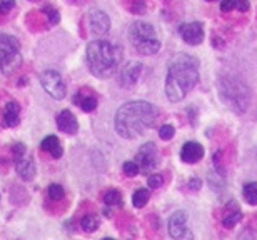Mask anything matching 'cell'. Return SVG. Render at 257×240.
<instances>
[{"label": "cell", "instance_id": "1", "mask_svg": "<svg viewBox=\"0 0 257 240\" xmlns=\"http://www.w3.org/2000/svg\"><path fill=\"white\" fill-rule=\"evenodd\" d=\"M199 82V60L194 55L177 54L167 63L165 95L171 102H180Z\"/></svg>", "mask_w": 257, "mask_h": 240}, {"label": "cell", "instance_id": "2", "mask_svg": "<svg viewBox=\"0 0 257 240\" xmlns=\"http://www.w3.org/2000/svg\"><path fill=\"white\" fill-rule=\"evenodd\" d=\"M157 108L144 100L127 102L115 114V130L124 138H135L156 125Z\"/></svg>", "mask_w": 257, "mask_h": 240}, {"label": "cell", "instance_id": "3", "mask_svg": "<svg viewBox=\"0 0 257 240\" xmlns=\"http://www.w3.org/2000/svg\"><path fill=\"white\" fill-rule=\"evenodd\" d=\"M122 47L109 42V40H94L87 47L89 69L99 78L112 77L122 62Z\"/></svg>", "mask_w": 257, "mask_h": 240}, {"label": "cell", "instance_id": "4", "mask_svg": "<svg viewBox=\"0 0 257 240\" xmlns=\"http://www.w3.org/2000/svg\"><path fill=\"white\" fill-rule=\"evenodd\" d=\"M128 39L139 54L156 55L161 50V40L156 29L147 22H134L128 29Z\"/></svg>", "mask_w": 257, "mask_h": 240}, {"label": "cell", "instance_id": "5", "mask_svg": "<svg viewBox=\"0 0 257 240\" xmlns=\"http://www.w3.org/2000/svg\"><path fill=\"white\" fill-rule=\"evenodd\" d=\"M22 62L20 45L12 35H0V72L12 74Z\"/></svg>", "mask_w": 257, "mask_h": 240}, {"label": "cell", "instance_id": "6", "mask_svg": "<svg viewBox=\"0 0 257 240\" xmlns=\"http://www.w3.org/2000/svg\"><path fill=\"white\" fill-rule=\"evenodd\" d=\"M219 87H221V95L224 97L225 102H227L234 110L244 112L245 105H247L249 92L241 82H234V80H229V78H224V80H222L221 78Z\"/></svg>", "mask_w": 257, "mask_h": 240}, {"label": "cell", "instance_id": "7", "mask_svg": "<svg viewBox=\"0 0 257 240\" xmlns=\"http://www.w3.org/2000/svg\"><path fill=\"white\" fill-rule=\"evenodd\" d=\"M40 84L45 92L55 100H62L67 93V87L62 80V75L57 70H45L40 75Z\"/></svg>", "mask_w": 257, "mask_h": 240}, {"label": "cell", "instance_id": "8", "mask_svg": "<svg viewBox=\"0 0 257 240\" xmlns=\"http://www.w3.org/2000/svg\"><path fill=\"white\" fill-rule=\"evenodd\" d=\"M169 235L176 240H192L194 234L187 228V213L184 210L172 213L169 219Z\"/></svg>", "mask_w": 257, "mask_h": 240}, {"label": "cell", "instance_id": "9", "mask_svg": "<svg viewBox=\"0 0 257 240\" xmlns=\"http://www.w3.org/2000/svg\"><path fill=\"white\" fill-rule=\"evenodd\" d=\"M134 162L139 165V168H141L142 172L154 170L159 165V152H157L156 144L147 142L145 145H142V149L139 150L137 155H135Z\"/></svg>", "mask_w": 257, "mask_h": 240}, {"label": "cell", "instance_id": "10", "mask_svg": "<svg viewBox=\"0 0 257 240\" xmlns=\"http://www.w3.org/2000/svg\"><path fill=\"white\" fill-rule=\"evenodd\" d=\"M141 74H142V63L141 62H135V60L127 62L126 65L120 69V74H119L120 87H124V89L134 87V85L137 84Z\"/></svg>", "mask_w": 257, "mask_h": 240}, {"label": "cell", "instance_id": "11", "mask_svg": "<svg viewBox=\"0 0 257 240\" xmlns=\"http://www.w3.org/2000/svg\"><path fill=\"white\" fill-rule=\"evenodd\" d=\"M179 33L184 39V42L189 45H199L204 40V29L199 22H189L179 27Z\"/></svg>", "mask_w": 257, "mask_h": 240}, {"label": "cell", "instance_id": "12", "mask_svg": "<svg viewBox=\"0 0 257 240\" xmlns=\"http://www.w3.org/2000/svg\"><path fill=\"white\" fill-rule=\"evenodd\" d=\"M89 25H90V32L96 37H102L109 32L111 27V20H109L107 14H104L102 10H92L89 14Z\"/></svg>", "mask_w": 257, "mask_h": 240}, {"label": "cell", "instance_id": "13", "mask_svg": "<svg viewBox=\"0 0 257 240\" xmlns=\"http://www.w3.org/2000/svg\"><path fill=\"white\" fill-rule=\"evenodd\" d=\"M204 157V147L197 142H186L180 150V159L186 164H195Z\"/></svg>", "mask_w": 257, "mask_h": 240}, {"label": "cell", "instance_id": "14", "mask_svg": "<svg viewBox=\"0 0 257 240\" xmlns=\"http://www.w3.org/2000/svg\"><path fill=\"white\" fill-rule=\"evenodd\" d=\"M57 127H59V130H62L64 134H69V135H74L79 130L77 119H75V115L72 114L70 110L60 112L57 117Z\"/></svg>", "mask_w": 257, "mask_h": 240}, {"label": "cell", "instance_id": "15", "mask_svg": "<svg viewBox=\"0 0 257 240\" xmlns=\"http://www.w3.org/2000/svg\"><path fill=\"white\" fill-rule=\"evenodd\" d=\"M15 170H17L22 180H32L33 175H35V164H33L32 157H22L20 160H17Z\"/></svg>", "mask_w": 257, "mask_h": 240}, {"label": "cell", "instance_id": "16", "mask_svg": "<svg viewBox=\"0 0 257 240\" xmlns=\"http://www.w3.org/2000/svg\"><path fill=\"white\" fill-rule=\"evenodd\" d=\"M20 120V105L17 102H9L3 108V125L15 127Z\"/></svg>", "mask_w": 257, "mask_h": 240}, {"label": "cell", "instance_id": "17", "mask_svg": "<svg viewBox=\"0 0 257 240\" xmlns=\"http://www.w3.org/2000/svg\"><path fill=\"white\" fill-rule=\"evenodd\" d=\"M74 104H77L84 112H94L97 107V99L90 92L87 93L85 90H80L74 95Z\"/></svg>", "mask_w": 257, "mask_h": 240}, {"label": "cell", "instance_id": "18", "mask_svg": "<svg viewBox=\"0 0 257 240\" xmlns=\"http://www.w3.org/2000/svg\"><path fill=\"white\" fill-rule=\"evenodd\" d=\"M40 147H42V150H45V152L50 153L54 159H60V157H62V153H64L62 145H60L59 138L55 137V135H48V137H45L42 140V145H40Z\"/></svg>", "mask_w": 257, "mask_h": 240}, {"label": "cell", "instance_id": "19", "mask_svg": "<svg viewBox=\"0 0 257 240\" xmlns=\"http://www.w3.org/2000/svg\"><path fill=\"white\" fill-rule=\"evenodd\" d=\"M99 225H100V219H99V215H96V213H87V215L82 217V220H80V227H82V230L84 232H96L97 228H99Z\"/></svg>", "mask_w": 257, "mask_h": 240}, {"label": "cell", "instance_id": "20", "mask_svg": "<svg viewBox=\"0 0 257 240\" xmlns=\"http://www.w3.org/2000/svg\"><path fill=\"white\" fill-rule=\"evenodd\" d=\"M150 198V192L147 189H139L135 190L134 195H132V204H134V207L137 209H142L147 205V202H149Z\"/></svg>", "mask_w": 257, "mask_h": 240}, {"label": "cell", "instance_id": "21", "mask_svg": "<svg viewBox=\"0 0 257 240\" xmlns=\"http://www.w3.org/2000/svg\"><path fill=\"white\" fill-rule=\"evenodd\" d=\"M242 195L245 198V202L251 205H257V182H249L244 185Z\"/></svg>", "mask_w": 257, "mask_h": 240}, {"label": "cell", "instance_id": "22", "mask_svg": "<svg viewBox=\"0 0 257 240\" xmlns=\"http://www.w3.org/2000/svg\"><path fill=\"white\" fill-rule=\"evenodd\" d=\"M104 202L109 207H122V204H124L122 195H120V192H117V190H109V192L104 195Z\"/></svg>", "mask_w": 257, "mask_h": 240}, {"label": "cell", "instance_id": "23", "mask_svg": "<svg viewBox=\"0 0 257 240\" xmlns=\"http://www.w3.org/2000/svg\"><path fill=\"white\" fill-rule=\"evenodd\" d=\"M241 219H242L241 210H237V212H229L227 215L222 219V225H224L225 228H232V227H236V224L241 222Z\"/></svg>", "mask_w": 257, "mask_h": 240}, {"label": "cell", "instance_id": "24", "mask_svg": "<svg viewBox=\"0 0 257 240\" xmlns=\"http://www.w3.org/2000/svg\"><path fill=\"white\" fill-rule=\"evenodd\" d=\"M48 197H50V200H62L64 198V189L62 185H59V183H52L50 187H48Z\"/></svg>", "mask_w": 257, "mask_h": 240}, {"label": "cell", "instance_id": "25", "mask_svg": "<svg viewBox=\"0 0 257 240\" xmlns=\"http://www.w3.org/2000/svg\"><path fill=\"white\" fill-rule=\"evenodd\" d=\"M122 170L124 174L127 175V177H135V175L141 172V168H139V165L134 162V160H128V162H126L122 165Z\"/></svg>", "mask_w": 257, "mask_h": 240}, {"label": "cell", "instance_id": "26", "mask_svg": "<svg viewBox=\"0 0 257 240\" xmlns=\"http://www.w3.org/2000/svg\"><path fill=\"white\" fill-rule=\"evenodd\" d=\"M174 134H176V129H174L172 125H169V123H165V125H162L161 129H159V137H161L162 140H171L174 137Z\"/></svg>", "mask_w": 257, "mask_h": 240}, {"label": "cell", "instance_id": "27", "mask_svg": "<svg viewBox=\"0 0 257 240\" xmlns=\"http://www.w3.org/2000/svg\"><path fill=\"white\" fill-rule=\"evenodd\" d=\"M44 12H45V15H47V18H48V24H57V22H59V12L52 5H45Z\"/></svg>", "mask_w": 257, "mask_h": 240}, {"label": "cell", "instance_id": "28", "mask_svg": "<svg viewBox=\"0 0 257 240\" xmlns=\"http://www.w3.org/2000/svg\"><path fill=\"white\" fill-rule=\"evenodd\" d=\"M25 153H27V149H25L24 144H15L12 147V157H14L15 162L20 160L22 157H25Z\"/></svg>", "mask_w": 257, "mask_h": 240}, {"label": "cell", "instance_id": "29", "mask_svg": "<svg viewBox=\"0 0 257 240\" xmlns=\"http://www.w3.org/2000/svg\"><path fill=\"white\" fill-rule=\"evenodd\" d=\"M162 183H164V179H162L161 174H152L147 179V185H149L150 189H159V187H162Z\"/></svg>", "mask_w": 257, "mask_h": 240}, {"label": "cell", "instance_id": "30", "mask_svg": "<svg viewBox=\"0 0 257 240\" xmlns=\"http://www.w3.org/2000/svg\"><path fill=\"white\" fill-rule=\"evenodd\" d=\"M232 9H236V0H222L221 2L222 12H230Z\"/></svg>", "mask_w": 257, "mask_h": 240}, {"label": "cell", "instance_id": "31", "mask_svg": "<svg viewBox=\"0 0 257 240\" xmlns=\"http://www.w3.org/2000/svg\"><path fill=\"white\" fill-rule=\"evenodd\" d=\"M249 0H236V9L241 10V12H247L249 10Z\"/></svg>", "mask_w": 257, "mask_h": 240}, {"label": "cell", "instance_id": "32", "mask_svg": "<svg viewBox=\"0 0 257 240\" xmlns=\"http://www.w3.org/2000/svg\"><path fill=\"white\" fill-rule=\"evenodd\" d=\"M200 185H202V182H200V179H197V177L189 180V187H191L192 190H199Z\"/></svg>", "mask_w": 257, "mask_h": 240}, {"label": "cell", "instance_id": "33", "mask_svg": "<svg viewBox=\"0 0 257 240\" xmlns=\"http://www.w3.org/2000/svg\"><path fill=\"white\" fill-rule=\"evenodd\" d=\"M0 3H2V7H3L5 12H9L10 9H14V5H15L14 0H0Z\"/></svg>", "mask_w": 257, "mask_h": 240}, {"label": "cell", "instance_id": "34", "mask_svg": "<svg viewBox=\"0 0 257 240\" xmlns=\"http://www.w3.org/2000/svg\"><path fill=\"white\" fill-rule=\"evenodd\" d=\"M3 14H7L5 10H3V7H2V3H0V15H3Z\"/></svg>", "mask_w": 257, "mask_h": 240}, {"label": "cell", "instance_id": "35", "mask_svg": "<svg viewBox=\"0 0 257 240\" xmlns=\"http://www.w3.org/2000/svg\"><path fill=\"white\" fill-rule=\"evenodd\" d=\"M104 240H115V239H111V237H107V239H104Z\"/></svg>", "mask_w": 257, "mask_h": 240}, {"label": "cell", "instance_id": "36", "mask_svg": "<svg viewBox=\"0 0 257 240\" xmlns=\"http://www.w3.org/2000/svg\"><path fill=\"white\" fill-rule=\"evenodd\" d=\"M209 2H212V0H209Z\"/></svg>", "mask_w": 257, "mask_h": 240}]
</instances>
